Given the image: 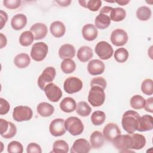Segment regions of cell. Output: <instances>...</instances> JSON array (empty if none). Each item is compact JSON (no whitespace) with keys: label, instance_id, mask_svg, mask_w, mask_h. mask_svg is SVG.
Returning <instances> with one entry per match:
<instances>
[{"label":"cell","instance_id":"41","mask_svg":"<svg viewBox=\"0 0 153 153\" xmlns=\"http://www.w3.org/2000/svg\"><path fill=\"white\" fill-rule=\"evenodd\" d=\"M16 133H17L16 126L13 123L9 121V125L7 131L1 136L5 139H11L16 135Z\"/></svg>","mask_w":153,"mask_h":153},{"label":"cell","instance_id":"21","mask_svg":"<svg viewBox=\"0 0 153 153\" xmlns=\"http://www.w3.org/2000/svg\"><path fill=\"white\" fill-rule=\"evenodd\" d=\"M50 29L51 34L56 38L63 36L66 32V27L60 21L53 22L50 25Z\"/></svg>","mask_w":153,"mask_h":153},{"label":"cell","instance_id":"10","mask_svg":"<svg viewBox=\"0 0 153 153\" xmlns=\"http://www.w3.org/2000/svg\"><path fill=\"white\" fill-rule=\"evenodd\" d=\"M44 90L47 99L53 102H58L62 96L61 89L54 83H50L47 85Z\"/></svg>","mask_w":153,"mask_h":153},{"label":"cell","instance_id":"31","mask_svg":"<svg viewBox=\"0 0 153 153\" xmlns=\"http://www.w3.org/2000/svg\"><path fill=\"white\" fill-rule=\"evenodd\" d=\"M60 68L62 72L65 74H71L76 69V64L71 59H64L60 64Z\"/></svg>","mask_w":153,"mask_h":153},{"label":"cell","instance_id":"18","mask_svg":"<svg viewBox=\"0 0 153 153\" xmlns=\"http://www.w3.org/2000/svg\"><path fill=\"white\" fill-rule=\"evenodd\" d=\"M82 35L85 40L92 41L97 38L98 30L94 25L88 23L82 27Z\"/></svg>","mask_w":153,"mask_h":153},{"label":"cell","instance_id":"22","mask_svg":"<svg viewBox=\"0 0 153 153\" xmlns=\"http://www.w3.org/2000/svg\"><path fill=\"white\" fill-rule=\"evenodd\" d=\"M93 56V50L88 46H82L77 51V57L81 62H86L88 61L92 58Z\"/></svg>","mask_w":153,"mask_h":153},{"label":"cell","instance_id":"8","mask_svg":"<svg viewBox=\"0 0 153 153\" xmlns=\"http://www.w3.org/2000/svg\"><path fill=\"white\" fill-rule=\"evenodd\" d=\"M56 74L55 68L52 66L46 68L39 76L38 79V85L39 87L44 90L45 87L54 80Z\"/></svg>","mask_w":153,"mask_h":153},{"label":"cell","instance_id":"17","mask_svg":"<svg viewBox=\"0 0 153 153\" xmlns=\"http://www.w3.org/2000/svg\"><path fill=\"white\" fill-rule=\"evenodd\" d=\"M153 128V117L149 115L140 117L136 130L139 131H150Z\"/></svg>","mask_w":153,"mask_h":153},{"label":"cell","instance_id":"25","mask_svg":"<svg viewBox=\"0 0 153 153\" xmlns=\"http://www.w3.org/2000/svg\"><path fill=\"white\" fill-rule=\"evenodd\" d=\"M76 103L75 100L70 97L64 98L60 103V109L65 112L70 113L76 109Z\"/></svg>","mask_w":153,"mask_h":153},{"label":"cell","instance_id":"24","mask_svg":"<svg viewBox=\"0 0 153 153\" xmlns=\"http://www.w3.org/2000/svg\"><path fill=\"white\" fill-rule=\"evenodd\" d=\"M37 112L43 117L51 116L54 112V108L51 104L47 102H41L36 108Z\"/></svg>","mask_w":153,"mask_h":153},{"label":"cell","instance_id":"29","mask_svg":"<svg viewBox=\"0 0 153 153\" xmlns=\"http://www.w3.org/2000/svg\"><path fill=\"white\" fill-rule=\"evenodd\" d=\"M126 16V11L123 8H112L110 13L111 20L114 22H121L123 20Z\"/></svg>","mask_w":153,"mask_h":153},{"label":"cell","instance_id":"7","mask_svg":"<svg viewBox=\"0 0 153 153\" xmlns=\"http://www.w3.org/2000/svg\"><path fill=\"white\" fill-rule=\"evenodd\" d=\"M96 54L102 60H108L110 59L114 53V50L110 44L106 41L99 42L94 48Z\"/></svg>","mask_w":153,"mask_h":153},{"label":"cell","instance_id":"43","mask_svg":"<svg viewBox=\"0 0 153 153\" xmlns=\"http://www.w3.org/2000/svg\"><path fill=\"white\" fill-rule=\"evenodd\" d=\"M4 5L11 10L16 9L20 6L21 1L20 0H4L3 1Z\"/></svg>","mask_w":153,"mask_h":153},{"label":"cell","instance_id":"42","mask_svg":"<svg viewBox=\"0 0 153 153\" xmlns=\"http://www.w3.org/2000/svg\"><path fill=\"white\" fill-rule=\"evenodd\" d=\"M91 87L94 86H97L102 88L103 90H105L106 87V81L105 78L101 76H97L95 77L92 79L91 82H90Z\"/></svg>","mask_w":153,"mask_h":153},{"label":"cell","instance_id":"14","mask_svg":"<svg viewBox=\"0 0 153 153\" xmlns=\"http://www.w3.org/2000/svg\"><path fill=\"white\" fill-rule=\"evenodd\" d=\"M90 149V143L86 139L80 138L75 140L70 152L71 153H88Z\"/></svg>","mask_w":153,"mask_h":153},{"label":"cell","instance_id":"44","mask_svg":"<svg viewBox=\"0 0 153 153\" xmlns=\"http://www.w3.org/2000/svg\"><path fill=\"white\" fill-rule=\"evenodd\" d=\"M9 103L4 99L0 98V114L3 115L7 114L10 110Z\"/></svg>","mask_w":153,"mask_h":153},{"label":"cell","instance_id":"4","mask_svg":"<svg viewBox=\"0 0 153 153\" xmlns=\"http://www.w3.org/2000/svg\"><path fill=\"white\" fill-rule=\"evenodd\" d=\"M114 145L120 152L130 151L132 148V137L130 134H120L113 140Z\"/></svg>","mask_w":153,"mask_h":153},{"label":"cell","instance_id":"3","mask_svg":"<svg viewBox=\"0 0 153 153\" xmlns=\"http://www.w3.org/2000/svg\"><path fill=\"white\" fill-rule=\"evenodd\" d=\"M66 129L73 136L81 134L84 131V125L81 120L76 117H70L65 121Z\"/></svg>","mask_w":153,"mask_h":153},{"label":"cell","instance_id":"6","mask_svg":"<svg viewBox=\"0 0 153 153\" xmlns=\"http://www.w3.org/2000/svg\"><path fill=\"white\" fill-rule=\"evenodd\" d=\"M32 115V109L27 106H17L14 108L13 112V118L17 122L30 120Z\"/></svg>","mask_w":153,"mask_h":153},{"label":"cell","instance_id":"11","mask_svg":"<svg viewBox=\"0 0 153 153\" xmlns=\"http://www.w3.org/2000/svg\"><path fill=\"white\" fill-rule=\"evenodd\" d=\"M127 32L121 29H117L112 31L111 35V41L113 45L117 47L125 45L128 41Z\"/></svg>","mask_w":153,"mask_h":153},{"label":"cell","instance_id":"46","mask_svg":"<svg viewBox=\"0 0 153 153\" xmlns=\"http://www.w3.org/2000/svg\"><path fill=\"white\" fill-rule=\"evenodd\" d=\"M144 109L146 111L152 113L153 112V98L151 97L145 100Z\"/></svg>","mask_w":153,"mask_h":153},{"label":"cell","instance_id":"9","mask_svg":"<svg viewBox=\"0 0 153 153\" xmlns=\"http://www.w3.org/2000/svg\"><path fill=\"white\" fill-rule=\"evenodd\" d=\"M83 86L82 81L75 76L66 78L63 84L64 90L68 94H74L79 91Z\"/></svg>","mask_w":153,"mask_h":153},{"label":"cell","instance_id":"37","mask_svg":"<svg viewBox=\"0 0 153 153\" xmlns=\"http://www.w3.org/2000/svg\"><path fill=\"white\" fill-rule=\"evenodd\" d=\"M106 119V115L104 112L101 111H94L91 116V120L94 126H100L102 125Z\"/></svg>","mask_w":153,"mask_h":153},{"label":"cell","instance_id":"39","mask_svg":"<svg viewBox=\"0 0 153 153\" xmlns=\"http://www.w3.org/2000/svg\"><path fill=\"white\" fill-rule=\"evenodd\" d=\"M141 90L146 95L151 96L153 94V82L150 78L145 79L141 84Z\"/></svg>","mask_w":153,"mask_h":153},{"label":"cell","instance_id":"13","mask_svg":"<svg viewBox=\"0 0 153 153\" xmlns=\"http://www.w3.org/2000/svg\"><path fill=\"white\" fill-rule=\"evenodd\" d=\"M120 134H121V130L115 123H108L103 128V135L104 138L109 142H112L114 139Z\"/></svg>","mask_w":153,"mask_h":153},{"label":"cell","instance_id":"51","mask_svg":"<svg viewBox=\"0 0 153 153\" xmlns=\"http://www.w3.org/2000/svg\"><path fill=\"white\" fill-rule=\"evenodd\" d=\"M115 2H117L118 4L120 5H126L128 3L130 2V1H127V0H120V1H115Z\"/></svg>","mask_w":153,"mask_h":153},{"label":"cell","instance_id":"26","mask_svg":"<svg viewBox=\"0 0 153 153\" xmlns=\"http://www.w3.org/2000/svg\"><path fill=\"white\" fill-rule=\"evenodd\" d=\"M94 24L96 28L105 29L109 27L111 24V19L108 15L99 13L94 20Z\"/></svg>","mask_w":153,"mask_h":153},{"label":"cell","instance_id":"19","mask_svg":"<svg viewBox=\"0 0 153 153\" xmlns=\"http://www.w3.org/2000/svg\"><path fill=\"white\" fill-rule=\"evenodd\" d=\"M75 48L74 45L69 44L62 45L59 50V56L62 59H72L75 56Z\"/></svg>","mask_w":153,"mask_h":153},{"label":"cell","instance_id":"40","mask_svg":"<svg viewBox=\"0 0 153 153\" xmlns=\"http://www.w3.org/2000/svg\"><path fill=\"white\" fill-rule=\"evenodd\" d=\"M7 151L10 153H22L23 151V147L20 142L14 140L8 143L7 146Z\"/></svg>","mask_w":153,"mask_h":153},{"label":"cell","instance_id":"52","mask_svg":"<svg viewBox=\"0 0 153 153\" xmlns=\"http://www.w3.org/2000/svg\"><path fill=\"white\" fill-rule=\"evenodd\" d=\"M0 143H1V150L0 151V152H2V149H3V143H2V142H0Z\"/></svg>","mask_w":153,"mask_h":153},{"label":"cell","instance_id":"47","mask_svg":"<svg viewBox=\"0 0 153 153\" xmlns=\"http://www.w3.org/2000/svg\"><path fill=\"white\" fill-rule=\"evenodd\" d=\"M0 16H1L0 29H2L8 20V16H7V13H5V11H4L2 10L0 11Z\"/></svg>","mask_w":153,"mask_h":153},{"label":"cell","instance_id":"36","mask_svg":"<svg viewBox=\"0 0 153 153\" xmlns=\"http://www.w3.org/2000/svg\"><path fill=\"white\" fill-rule=\"evenodd\" d=\"M130 104L134 109H140L144 108L145 99L140 95H134L130 99Z\"/></svg>","mask_w":153,"mask_h":153},{"label":"cell","instance_id":"5","mask_svg":"<svg viewBox=\"0 0 153 153\" xmlns=\"http://www.w3.org/2000/svg\"><path fill=\"white\" fill-rule=\"evenodd\" d=\"M48 51V45L43 42L35 43L31 48L30 56L33 60L36 62L43 60Z\"/></svg>","mask_w":153,"mask_h":153},{"label":"cell","instance_id":"49","mask_svg":"<svg viewBox=\"0 0 153 153\" xmlns=\"http://www.w3.org/2000/svg\"><path fill=\"white\" fill-rule=\"evenodd\" d=\"M112 8V7H111L105 6L100 10L99 13H102V14H106V15H108V14H110V13L111 11Z\"/></svg>","mask_w":153,"mask_h":153},{"label":"cell","instance_id":"15","mask_svg":"<svg viewBox=\"0 0 153 153\" xmlns=\"http://www.w3.org/2000/svg\"><path fill=\"white\" fill-rule=\"evenodd\" d=\"M105 64L99 59H93L90 61L87 65V71L91 75L102 74L105 71Z\"/></svg>","mask_w":153,"mask_h":153},{"label":"cell","instance_id":"28","mask_svg":"<svg viewBox=\"0 0 153 153\" xmlns=\"http://www.w3.org/2000/svg\"><path fill=\"white\" fill-rule=\"evenodd\" d=\"M14 65L19 68H25L30 63V58L27 54L20 53L14 59Z\"/></svg>","mask_w":153,"mask_h":153},{"label":"cell","instance_id":"1","mask_svg":"<svg viewBox=\"0 0 153 153\" xmlns=\"http://www.w3.org/2000/svg\"><path fill=\"white\" fill-rule=\"evenodd\" d=\"M139 118V114L135 111L128 110L125 112L121 120L123 128L128 134L134 133L136 130Z\"/></svg>","mask_w":153,"mask_h":153},{"label":"cell","instance_id":"33","mask_svg":"<svg viewBox=\"0 0 153 153\" xmlns=\"http://www.w3.org/2000/svg\"><path fill=\"white\" fill-rule=\"evenodd\" d=\"M75 110L79 115L82 117H87L90 115L91 111V108L87 102L80 101L77 103Z\"/></svg>","mask_w":153,"mask_h":153},{"label":"cell","instance_id":"34","mask_svg":"<svg viewBox=\"0 0 153 153\" xmlns=\"http://www.w3.org/2000/svg\"><path fill=\"white\" fill-rule=\"evenodd\" d=\"M33 40V35L30 30H26L22 32L19 37V42L22 46L24 47H27L31 45Z\"/></svg>","mask_w":153,"mask_h":153},{"label":"cell","instance_id":"16","mask_svg":"<svg viewBox=\"0 0 153 153\" xmlns=\"http://www.w3.org/2000/svg\"><path fill=\"white\" fill-rule=\"evenodd\" d=\"M30 31L32 33L34 39L39 40L45 37L48 32V29L44 23H36L30 27Z\"/></svg>","mask_w":153,"mask_h":153},{"label":"cell","instance_id":"27","mask_svg":"<svg viewBox=\"0 0 153 153\" xmlns=\"http://www.w3.org/2000/svg\"><path fill=\"white\" fill-rule=\"evenodd\" d=\"M132 137L133 143L131 149L139 150L143 148L146 145L145 137L138 133H130Z\"/></svg>","mask_w":153,"mask_h":153},{"label":"cell","instance_id":"30","mask_svg":"<svg viewBox=\"0 0 153 153\" xmlns=\"http://www.w3.org/2000/svg\"><path fill=\"white\" fill-rule=\"evenodd\" d=\"M78 2L82 7L88 8L92 11H98L102 5V1L99 0L79 1Z\"/></svg>","mask_w":153,"mask_h":153},{"label":"cell","instance_id":"2","mask_svg":"<svg viewBox=\"0 0 153 153\" xmlns=\"http://www.w3.org/2000/svg\"><path fill=\"white\" fill-rule=\"evenodd\" d=\"M105 100L104 90L97 86L91 87L88 96V101L94 107L102 105Z\"/></svg>","mask_w":153,"mask_h":153},{"label":"cell","instance_id":"50","mask_svg":"<svg viewBox=\"0 0 153 153\" xmlns=\"http://www.w3.org/2000/svg\"><path fill=\"white\" fill-rule=\"evenodd\" d=\"M56 2L62 7H67L71 3V0H65V1H56Z\"/></svg>","mask_w":153,"mask_h":153},{"label":"cell","instance_id":"35","mask_svg":"<svg viewBox=\"0 0 153 153\" xmlns=\"http://www.w3.org/2000/svg\"><path fill=\"white\" fill-rule=\"evenodd\" d=\"M151 16V10L146 6H142L136 11V17L141 21H146Z\"/></svg>","mask_w":153,"mask_h":153},{"label":"cell","instance_id":"45","mask_svg":"<svg viewBox=\"0 0 153 153\" xmlns=\"http://www.w3.org/2000/svg\"><path fill=\"white\" fill-rule=\"evenodd\" d=\"M26 151L27 153H41L42 149L38 144L32 142L27 146Z\"/></svg>","mask_w":153,"mask_h":153},{"label":"cell","instance_id":"23","mask_svg":"<svg viewBox=\"0 0 153 153\" xmlns=\"http://www.w3.org/2000/svg\"><path fill=\"white\" fill-rule=\"evenodd\" d=\"M90 143L93 148H99L103 145L104 136L99 131H93L90 137Z\"/></svg>","mask_w":153,"mask_h":153},{"label":"cell","instance_id":"38","mask_svg":"<svg viewBox=\"0 0 153 153\" xmlns=\"http://www.w3.org/2000/svg\"><path fill=\"white\" fill-rule=\"evenodd\" d=\"M128 57V52L124 48H119L115 51L114 58L117 62L124 63Z\"/></svg>","mask_w":153,"mask_h":153},{"label":"cell","instance_id":"20","mask_svg":"<svg viewBox=\"0 0 153 153\" xmlns=\"http://www.w3.org/2000/svg\"><path fill=\"white\" fill-rule=\"evenodd\" d=\"M27 23V17L23 14H17L13 17L11 20V25L13 29L19 30L25 27Z\"/></svg>","mask_w":153,"mask_h":153},{"label":"cell","instance_id":"32","mask_svg":"<svg viewBox=\"0 0 153 153\" xmlns=\"http://www.w3.org/2000/svg\"><path fill=\"white\" fill-rule=\"evenodd\" d=\"M69 151V145L63 140H56L53 146L52 152L54 153H66Z\"/></svg>","mask_w":153,"mask_h":153},{"label":"cell","instance_id":"12","mask_svg":"<svg viewBox=\"0 0 153 153\" xmlns=\"http://www.w3.org/2000/svg\"><path fill=\"white\" fill-rule=\"evenodd\" d=\"M49 130L51 135L58 137L63 135L66 132L65 121L62 118H56L50 124Z\"/></svg>","mask_w":153,"mask_h":153},{"label":"cell","instance_id":"48","mask_svg":"<svg viewBox=\"0 0 153 153\" xmlns=\"http://www.w3.org/2000/svg\"><path fill=\"white\" fill-rule=\"evenodd\" d=\"M7 43V40L6 38V36L2 33H0V48H2L3 47H5Z\"/></svg>","mask_w":153,"mask_h":153}]
</instances>
